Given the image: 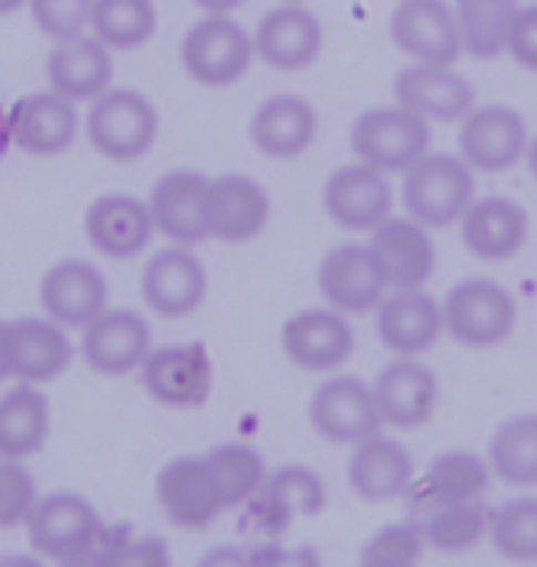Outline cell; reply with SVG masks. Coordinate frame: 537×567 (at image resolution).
<instances>
[{"label": "cell", "instance_id": "6da1fadb", "mask_svg": "<svg viewBox=\"0 0 537 567\" xmlns=\"http://www.w3.org/2000/svg\"><path fill=\"white\" fill-rule=\"evenodd\" d=\"M402 199L409 218L424 229L461 225L464 210L475 203V169L456 155H424L405 169Z\"/></svg>", "mask_w": 537, "mask_h": 567}, {"label": "cell", "instance_id": "7a4b0ae2", "mask_svg": "<svg viewBox=\"0 0 537 567\" xmlns=\"http://www.w3.org/2000/svg\"><path fill=\"white\" fill-rule=\"evenodd\" d=\"M442 328L467 350H494L516 332V299L497 280L467 277L445 295Z\"/></svg>", "mask_w": 537, "mask_h": 567}, {"label": "cell", "instance_id": "3957f363", "mask_svg": "<svg viewBox=\"0 0 537 567\" xmlns=\"http://www.w3.org/2000/svg\"><path fill=\"white\" fill-rule=\"evenodd\" d=\"M89 144L111 163H136L158 141V111L136 89H107L85 118Z\"/></svg>", "mask_w": 537, "mask_h": 567}, {"label": "cell", "instance_id": "277c9868", "mask_svg": "<svg viewBox=\"0 0 537 567\" xmlns=\"http://www.w3.org/2000/svg\"><path fill=\"white\" fill-rule=\"evenodd\" d=\"M22 527H27L30 546L55 564L82 557V553L96 549L100 542H104L100 508L74 491L38 497V505H33V513Z\"/></svg>", "mask_w": 537, "mask_h": 567}, {"label": "cell", "instance_id": "5b68a950", "mask_svg": "<svg viewBox=\"0 0 537 567\" xmlns=\"http://www.w3.org/2000/svg\"><path fill=\"white\" fill-rule=\"evenodd\" d=\"M255 60V38L233 16H207L180 41V66L196 85L228 89Z\"/></svg>", "mask_w": 537, "mask_h": 567}, {"label": "cell", "instance_id": "8992f818", "mask_svg": "<svg viewBox=\"0 0 537 567\" xmlns=\"http://www.w3.org/2000/svg\"><path fill=\"white\" fill-rule=\"evenodd\" d=\"M431 126L405 107H372L353 122L350 147L358 163L375 166L383 174H405L416 158L427 155Z\"/></svg>", "mask_w": 537, "mask_h": 567}, {"label": "cell", "instance_id": "52a82bcc", "mask_svg": "<svg viewBox=\"0 0 537 567\" xmlns=\"http://www.w3.org/2000/svg\"><path fill=\"white\" fill-rule=\"evenodd\" d=\"M136 377L166 410H199L214 391V361L199 343L152 347Z\"/></svg>", "mask_w": 537, "mask_h": 567}, {"label": "cell", "instance_id": "ba28073f", "mask_svg": "<svg viewBox=\"0 0 537 567\" xmlns=\"http://www.w3.org/2000/svg\"><path fill=\"white\" fill-rule=\"evenodd\" d=\"M155 497L163 516L180 530H207L225 513L207 453H185V457L166 461L155 480Z\"/></svg>", "mask_w": 537, "mask_h": 567}, {"label": "cell", "instance_id": "9c48e42d", "mask_svg": "<svg viewBox=\"0 0 537 567\" xmlns=\"http://www.w3.org/2000/svg\"><path fill=\"white\" fill-rule=\"evenodd\" d=\"M207 291H210L207 266L185 244L155 251L141 274V295L147 310L166 317V321H185V317H192L207 302Z\"/></svg>", "mask_w": 537, "mask_h": 567}, {"label": "cell", "instance_id": "30bf717a", "mask_svg": "<svg viewBox=\"0 0 537 567\" xmlns=\"http://www.w3.org/2000/svg\"><path fill=\"white\" fill-rule=\"evenodd\" d=\"M280 347L295 369L335 372L350 361L358 336H353L347 313L331 310V306H313V310H299L283 321Z\"/></svg>", "mask_w": 537, "mask_h": 567}, {"label": "cell", "instance_id": "8fae6325", "mask_svg": "<svg viewBox=\"0 0 537 567\" xmlns=\"http://www.w3.org/2000/svg\"><path fill=\"white\" fill-rule=\"evenodd\" d=\"M247 516L266 530V542L280 530H288L295 519H313L328 508V486L306 464H283L272 468L261 483V491L244 505Z\"/></svg>", "mask_w": 537, "mask_h": 567}, {"label": "cell", "instance_id": "7c38bea8", "mask_svg": "<svg viewBox=\"0 0 537 567\" xmlns=\"http://www.w3.org/2000/svg\"><path fill=\"white\" fill-rule=\"evenodd\" d=\"M310 424L335 446H358L361 439L383 431L372 383L358 377H328L310 399Z\"/></svg>", "mask_w": 537, "mask_h": 567}, {"label": "cell", "instance_id": "4fadbf2b", "mask_svg": "<svg viewBox=\"0 0 537 567\" xmlns=\"http://www.w3.org/2000/svg\"><path fill=\"white\" fill-rule=\"evenodd\" d=\"M530 144L527 122L505 104L472 107L461 118V158L475 174H505L523 163Z\"/></svg>", "mask_w": 537, "mask_h": 567}, {"label": "cell", "instance_id": "5bb4252c", "mask_svg": "<svg viewBox=\"0 0 537 567\" xmlns=\"http://www.w3.org/2000/svg\"><path fill=\"white\" fill-rule=\"evenodd\" d=\"M152 354V324L136 310H107L82 328V358L100 377H133Z\"/></svg>", "mask_w": 537, "mask_h": 567}, {"label": "cell", "instance_id": "9a60e30c", "mask_svg": "<svg viewBox=\"0 0 537 567\" xmlns=\"http://www.w3.org/2000/svg\"><path fill=\"white\" fill-rule=\"evenodd\" d=\"M317 288L339 313H372L383 302L386 277L369 244H339L317 266Z\"/></svg>", "mask_w": 537, "mask_h": 567}, {"label": "cell", "instance_id": "2e32d148", "mask_svg": "<svg viewBox=\"0 0 537 567\" xmlns=\"http://www.w3.org/2000/svg\"><path fill=\"white\" fill-rule=\"evenodd\" d=\"M391 174L364 163L342 166L324 185V210L328 218L347 233H372L375 225L391 218Z\"/></svg>", "mask_w": 537, "mask_h": 567}, {"label": "cell", "instance_id": "e0dca14e", "mask_svg": "<svg viewBox=\"0 0 537 567\" xmlns=\"http://www.w3.org/2000/svg\"><path fill=\"white\" fill-rule=\"evenodd\" d=\"M391 41L413 63L453 66L461 55V27L445 0H402L391 16Z\"/></svg>", "mask_w": 537, "mask_h": 567}, {"label": "cell", "instance_id": "ac0fdd59", "mask_svg": "<svg viewBox=\"0 0 537 567\" xmlns=\"http://www.w3.org/2000/svg\"><path fill=\"white\" fill-rule=\"evenodd\" d=\"M416 480V464L402 442L375 431V435L361 439L358 446H350L347 461V483L350 491L369 505L397 502Z\"/></svg>", "mask_w": 537, "mask_h": 567}, {"label": "cell", "instance_id": "d6986e66", "mask_svg": "<svg viewBox=\"0 0 537 567\" xmlns=\"http://www.w3.org/2000/svg\"><path fill=\"white\" fill-rule=\"evenodd\" d=\"M383 427H424L438 410V377L420 358H394L372 383Z\"/></svg>", "mask_w": 537, "mask_h": 567}, {"label": "cell", "instance_id": "ffe728a7", "mask_svg": "<svg viewBox=\"0 0 537 567\" xmlns=\"http://www.w3.org/2000/svg\"><path fill=\"white\" fill-rule=\"evenodd\" d=\"M155 229L166 233L174 244H203L210 240V177L199 169H174L155 185L152 199Z\"/></svg>", "mask_w": 537, "mask_h": 567}, {"label": "cell", "instance_id": "44dd1931", "mask_svg": "<svg viewBox=\"0 0 537 567\" xmlns=\"http://www.w3.org/2000/svg\"><path fill=\"white\" fill-rule=\"evenodd\" d=\"M375 336L394 358H420L445 336L442 302H434L424 288L391 291L375 306Z\"/></svg>", "mask_w": 537, "mask_h": 567}, {"label": "cell", "instance_id": "7402d4cb", "mask_svg": "<svg viewBox=\"0 0 537 567\" xmlns=\"http://www.w3.org/2000/svg\"><path fill=\"white\" fill-rule=\"evenodd\" d=\"M394 100L397 107L413 111L431 126V122H461L475 107V89L445 63H409L394 82Z\"/></svg>", "mask_w": 537, "mask_h": 567}, {"label": "cell", "instance_id": "603a6c76", "mask_svg": "<svg viewBox=\"0 0 537 567\" xmlns=\"http://www.w3.org/2000/svg\"><path fill=\"white\" fill-rule=\"evenodd\" d=\"M41 310L63 328H82L107 310V280L85 258H63L41 280Z\"/></svg>", "mask_w": 537, "mask_h": 567}, {"label": "cell", "instance_id": "cb8c5ba5", "mask_svg": "<svg viewBox=\"0 0 537 567\" xmlns=\"http://www.w3.org/2000/svg\"><path fill=\"white\" fill-rule=\"evenodd\" d=\"M155 233L152 207L136 196L114 192V196H100L85 210V240L114 262H130V258L144 255Z\"/></svg>", "mask_w": 537, "mask_h": 567}, {"label": "cell", "instance_id": "d4e9b609", "mask_svg": "<svg viewBox=\"0 0 537 567\" xmlns=\"http://www.w3.org/2000/svg\"><path fill=\"white\" fill-rule=\"evenodd\" d=\"M324 49V27L306 4L272 8L255 30V52L277 71H306Z\"/></svg>", "mask_w": 537, "mask_h": 567}, {"label": "cell", "instance_id": "484cf974", "mask_svg": "<svg viewBox=\"0 0 537 567\" xmlns=\"http://www.w3.org/2000/svg\"><path fill=\"white\" fill-rule=\"evenodd\" d=\"M369 247L391 291L424 288L434 274V244L424 225L413 218H386L375 225Z\"/></svg>", "mask_w": 537, "mask_h": 567}, {"label": "cell", "instance_id": "4316f807", "mask_svg": "<svg viewBox=\"0 0 537 567\" xmlns=\"http://www.w3.org/2000/svg\"><path fill=\"white\" fill-rule=\"evenodd\" d=\"M464 247L483 262H508L523 251L530 236V218L516 199L486 196L475 199L461 218Z\"/></svg>", "mask_w": 537, "mask_h": 567}, {"label": "cell", "instance_id": "83f0119b", "mask_svg": "<svg viewBox=\"0 0 537 567\" xmlns=\"http://www.w3.org/2000/svg\"><path fill=\"white\" fill-rule=\"evenodd\" d=\"M74 343L63 324L52 317H22L11 321V380L19 383H52L71 369Z\"/></svg>", "mask_w": 537, "mask_h": 567}, {"label": "cell", "instance_id": "f1b7e54d", "mask_svg": "<svg viewBox=\"0 0 537 567\" xmlns=\"http://www.w3.org/2000/svg\"><path fill=\"white\" fill-rule=\"evenodd\" d=\"M272 218L269 192L255 177L225 174L210 181V236L221 244H247L266 233Z\"/></svg>", "mask_w": 537, "mask_h": 567}, {"label": "cell", "instance_id": "f546056e", "mask_svg": "<svg viewBox=\"0 0 537 567\" xmlns=\"http://www.w3.org/2000/svg\"><path fill=\"white\" fill-rule=\"evenodd\" d=\"M11 141L30 155H63L78 137V107L74 100L60 96L55 89L49 93L22 96L11 107Z\"/></svg>", "mask_w": 537, "mask_h": 567}, {"label": "cell", "instance_id": "4dcf8cb0", "mask_svg": "<svg viewBox=\"0 0 537 567\" xmlns=\"http://www.w3.org/2000/svg\"><path fill=\"white\" fill-rule=\"evenodd\" d=\"M250 141L266 158H299L317 141V111L302 96H269L250 118Z\"/></svg>", "mask_w": 537, "mask_h": 567}, {"label": "cell", "instance_id": "1f68e13d", "mask_svg": "<svg viewBox=\"0 0 537 567\" xmlns=\"http://www.w3.org/2000/svg\"><path fill=\"white\" fill-rule=\"evenodd\" d=\"M111 49L93 33L55 41L49 52V85L66 100H96L111 89Z\"/></svg>", "mask_w": 537, "mask_h": 567}, {"label": "cell", "instance_id": "d6a6232c", "mask_svg": "<svg viewBox=\"0 0 537 567\" xmlns=\"http://www.w3.org/2000/svg\"><path fill=\"white\" fill-rule=\"evenodd\" d=\"M489 461L475 457L467 450H450V453H438L427 472L413 480V486L405 491L409 502H416V513L420 516L424 508L431 505H442V502H475V497H486L489 491Z\"/></svg>", "mask_w": 537, "mask_h": 567}, {"label": "cell", "instance_id": "836d02e7", "mask_svg": "<svg viewBox=\"0 0 537 567\" xmlns=\"http://www.w3.org/2000/svg\"><path fill=\"white\" fill-rule=\"evenodd\" d=\"M52 410L41 388L16 383L0 399V461H30L49 442Z\"/></svg>", "mask_w": 537, "mask_h": 567}, {"label": "cell", "instance_id": "e575fe53", "mask_svg": "<svg viewBox=\"0 0 537 567\" xmlns=\"http://www.w3.org/2000/svg\"><path fill=\"white\" fill-rule=\"evenodd\" d=\"M413 519L424 530L427 549H438L445 557H461V553L475 549L489 535V508L483 497H475V502L431 505Z\"/></svg>", "mask_w": 537, "mask_h": 567}, {"label": "cell", "instance_id": "d590c367", "mask_svg": "<svg viewBox=\"0 0 537 567\" xmlns=\"http://www.w3.org/2000/svg\"><path fill=\"white\" fill-rule=\"evenodd\" d=\"M489 472L494 480L519 486V491H534L537 486V413L508 416L497 424L494 439H489Z\"/></svg>", "mask_w": 537, "mask_h": 567}, {"label": "cell", "instance_id": "8d00e7d4", "mask_svg": "<svg viewBox=\"0 0 537 567\" xmlns=\"http://www.w3.org/2000/svg\"><path fill=\"white\" fill-rule=\"evenodd\" d=\"M158 11L155 0H93L89 30L111 52H136L155 38Z\"/></svg>", "mask_w": 537, "mask_h": 567}, {"label": "cell", "instance_id": "74e56055", "mask_svg": "<svg viewBox=\"0 0 537 567\" xmlns=\"http://www.w3.org/2000/svg\"><path fill=\"white\" fill-rule=\"evenodd\" d=\"M516 0H456V27H461V49L475 60H497L508 52Z\"/></svg>", "mask_w": 537, "mask_h": 567}, {"label": "cell", "instance_id": "f35d334b", "mask_svg": "<svg viewBox=\"0 0 537 567\" xmlns=\"http://www.w3.org/2000/svg\"><path fill=\"white\" fill-rule=\"evenodd\" d=\"M207 464L214 472L217 494H221L225 508H244L250 497L261 491L266 483V461L255 446L247 442H221L207 453Z\"/></svg>", "mask_w": 537, "mask_h": 567}, {"label": "cell", "instance_id": "ab89813d", "mask_svg": "<svg viewBox=\"0 0 537 567\" xmlns=\"http://www.w3.org/2000/svg\"><path fill=\"white\" fill-rule=\"evenodd\" d=\"M486 542L508 564H537V494L512 497L500 508H489Z\"/></svg>", "mask_w": 537, "mask_h": 567}, {"label": "cell", "instance_id": "60d3db41", "mask_svg": "<svg viewBox=\"0 0 537 567\" xmlns=\"http://www.w3.org/2000/svg\"><path fill=\"white\" fill-rule=\"evenodd\" d=\"M427 542L424 530H420L416 519H405V524H386L375 535L364 542L361 549V564H386V567H420Z\"/></svg>", "mask_w": 537, "mask_h": 567}, {"label": "cell", "instance_id": "b9f144b4", "mask_svg": "<svg viewBox=\"0 0 537 567\" xmlns=\"http://www.w3.org/2000/svg\"><path fill=\"white\" fill-rule=\"evenodd\" d=\"M38 497V480L27 461H0V530L27 524Z\"/></svg>", "mask_w": 537, "mask_h": 567}, {"label": "cell", "instance_id": "7bdbcfd3", "mask_svg": "<svg viewBox=\"0 0 537 567\" xmlns=\"http://www.w3.org/2000/svg\"><path fill=\"white\" fill-rule=\"evenodd\" d=\"M30 16L52 41H66L89 30L93 0H30Z\"/></svg>", "mask_w": 537, "mask_h": 567}, {"label": "cell", "instance_id": "ee69618b", "mask_svg": "<svg viewBox=\"0 0 537 567\" xmlns=\"http://www.w3.org/2000/svg\"><path fill=\"white\" fill-rule=\"evenodd\" d=\"M107 567H174V553L169 542L158 535H136V538H118L104 546Z\"/></svg>", "mask_w": 537, "mask_h": 567}, {"label": "cell", "instance_id": "f6af8a7d", "mask_svg": "<svg viewBox=\"0 0 537 567\" xmlns=\"http://www.w3.org/2000/svg\"><path fill=\"white\" fill-rule=\"evenodd\" d=\"M523 71L537 74V4H519L516 19H512V33H508V52Z\"/></svg>", "mask_w": 537, "mask_h": 567}, {"label": "cell", "instance_id": "bcb514c9", "mask_svg": "<svg viewBox=\"0 0 537 567\" xmlns=\"http://www.w3.org/2000/svg\"><path fill=\"white\" fill-rule=\"evenodd\" d=\"M255 567H324L321 553L313 546H280V542H266V546L250 549Z\"/></svg>", "mask_w": 537, "mask_h": 567}, {"label": "cell", "instance_id": "7dc6e473", "mask_svg": "<svg viewBox=\"0 0 537 567\" xmlns=\"http://www.w3.org/2000/svg\"><path fill=\"white\" fill-rule=\"evenodd\" d=\"M196 567H255V557H250V549L239 546H214L203 553Z\"/></svg>", "mask_w": 537, "mask_h": 567}, {"label": "cell", "instance_id": "c3c4849f", "mask_svg": "<svg viewBox=\"0 0 537 567\" xmlns=\"http://www.w3.org/2000/svg\"><path fill=\"white\" fill-rule=\"evenodd\" d=\"M11 380V321H0V383Z\"/></svg>", "mask_w": 537, "mask_h": 567}, {"label": "cell", "instance_id": "681fc988", "mask_svg": "<svg viewBox=\"0 0 537 567\" xmlns=\"http://www.w3.org/2000/svg\"><path fill=\"white\" fill-rule=\"evenodd\" d=\"M60 567H107V557H104V542H100L96 549L82 553V557H71V560H60Z\"/></svg>", "mask_w": 537, "mask_h": 567}, {"label": "cell", "instance_id": "f907efd6", "mask_svg": "<svg viewBox=\"0 0 537 567\" xmlns=\"http://www.w3.org/2000/svg\"><path fill=\"white\" fill-rule=\"evenodd\" d=\"M196 4L207 11V16H233L239 4H247V0H196Z\"/></svg>", "mask_w": 537, "mask_h": 567}, {"label": "cell", "instance_id": "816d5d0a", "mask_svg": "<svg viewBox=\"0 0 537 567\" xmlns=\"http://www.w3.org/2000/svg\"><path fill=\"white\" fill-rule=\"evenodd\" d=\"M0 567H44V564L27 557V553H8V557H0Z\"/></svg>", "mask_w": 537, "mask_h": 567}, {"label": "cell", "instance_id": "f5cc1de1", "mask_svg": "<svg viewBox=\"0 0 537 567\" xmlns=\"http://www.w3.org/2000/svg\"><path fill=\"white\" fill-rule=\"evenodd\" d=\"M523 163H527L530 177L537 181V133H534V137H530V144H527V155H523Z\"/></svg>", "mask_w": 537, "mask_h": 567}, {"label": "cell", "instance_id": "db71d44e", "mask_svg": "<svg viewBox=\"0 0 537 567\" xmlns=\"http://www.w3.org/2000/svg\"><path fill=\"white\" fill-rule=\"evenodd\" d=\"M22 4H30V0H0V16H16Z\"/></svg>", "mask_w": 537, "mask_h": 567}, {"label": "cell", "instance_id": "11a10c76", "mask_svg": "<svg viewBox=\"0 0 537 567\" xmlns=\"http://www.w3.org/2000/svg\"><path fill=\"white\" fill-rule=\"evenodd\" d=\"M358 567H386V564H361V560H358Z\"/></svg>", "mask_w": 537, "mask_h": 567}, {"label": "cell", "instance_id": "9f6ffc18", "mask_svg": "<svg viewBox=\"0 0 537 567\" xmlns=\"http://www.w3.org/2000/svg\"><path fill=\"white\" fill-rule=\"evenodd\" d=\"M288 4H306V0H288Z\"/></svg>", "mask_w": 537, "mask_h": 567}]
</instances>
